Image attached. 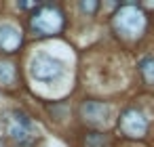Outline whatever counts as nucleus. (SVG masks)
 <instances>
[{"mask_svg":"<svg viewBox=\"0 0 154 147\" xmlns=\"http://www.w3.org/2000/svg\"><path fill=\"white\" fill-rule=\"evenodd\" d=\"M106 143H108V139L99 132H93L87 137V147H106Z\"/></svg>","mask_w":154,"mask_h":147,"instance_id":"nucleus-10","label":"nucleus"},{"mask_svg":"<svg viewBox=\"0 0 154 147\" xmlns=\"http://www.w3.org/2000/svg\"><path fill=\"white\" fill-rule=\"evenodd\" d=\"M114 30L127 38H137L146 30V13L137 4H125L114 13Z\"/></svg>","mask_w":154,"mask_h":147,"instance_id":"nucleus-1","label":"nucleus"},{"mask_svg":"<svg viewBox=\"0 0 154 147\" xmlns=\"http://www.w3.org/2000/svg\"><path fill=\"white\" fill-rule=\"evenodd\" d=\"M30 28L38 36L59 34L63 28V15L57 7H38L36 13L30 17Z\"/></svg>","mask_w":154,"mask_h":147,"instance_id":"nucleus-2","label":"nucleus"},{"mask_svg":"<svg viewBox=\"0 0 154 147\" xmlns=\"http://www.w3.org/2000/svg\"><path fill=\"white\" fill-rule=\"evenodd\" d=\"M80 9H82L85 13L93 15V13L99 9V2H97V0H82V2H80Z\"/></svg>","mask_w":154,"mask_h":147,"instance_id":"nucleus-11","label":"nucleus"},{"mask_svg":"<svg viewBox=\"0 0 154 147\" xmlns=\"http://www.w3.org/2000/svg\"><path fill=\"white\" fill-rule=\"evenodd\" d=\"M19 46H21V32L9 23L0 25V51L15 53Z\"/></svg>","mask_w":154,"mask_h":147,"instance_id":"nucleus-7","label":"nucleus"},{"mask_svg":"<svg viewBox=\"0 0 154 147\" xmlns=\"http://www.w3.org/2000/svg\"><path fill=\"white\" fill-rule=\"evenodd\" d=\"M118 130L129 139H143L148 132V120L139 109L129 107L118 118Z\"/></svg>","mask_w":154,"mask_h":147,"instance_id":"nucleus-3","label":"nucleus"},{"mask_svg":"<svg viewBox=\"0 0 154 147\" xmlns=\"http://www.w3.org/2000/svg\"><path fill=\"white\" fill-rule=\"evenodd\" d=\"M9 134L19 145H30L32 143V137H34L32 134V122L23 111L15 109L11 113V118H9Z\"/></svg>","mask_w":154,"mask_h":147,"instance_id":"nucleus-5","label":"nucleus"},{"mask_svg":"<svg viewBox=\"0 0 154 147\" xmlns=\"http://www.w3.org/2000/svg\"><path fill=\"white\" fill-rule=\"evenodd\" d=\"M80 116L87 124H93V126L106 124V120L110 116V105L101 103V101H85L80 105Z\"/></svg>","mask_w":154,"mask_h":147,"instance_id":"nucleus-6","label":"nucleus"},{"mask_svg":"<svg viewBox=\"0 0 154 147\" xmlns=\"http://www.w3.org/2000/svg\"><path fill=\"white\" fill-rule=\"evenodd\" d=\"M15 78H17L15 65L11 61H2V59H0V84L11 86V84H15Z\"/></svg>","mask_w":154,"mask_h":147,"instance_id":"nucleus-8","label":"nucleus"},{"mask_svg":"<svg viewBox=\"0 0 154 147\" xmlns=\"http://www.w3.org/2000/svg\"><path fill=\"white\" fill-rule=\"evenodd\" d=\"M139 72H141V78L146 84H154V57H143L139 61Z\"/></svg>","mask_w":154,"mask_h":147,"instance_id":"nucleus-9","label":"nucleus"},{"mask_svg":"<svg viewBox=\"0 0 154 147\" xmlns=\"http://www.w3.org/2000/svg\"><path fill=\"white\" fill-rule=\"evenodd\" d=\"M32 76L38 80V82H53L57 80L61 74H63V63L53 59V57H47V55H38L34 61H32V67H30Z\"/></svg>","mask_w":154,"mask_h":147,"instance_id":"nucleus-4","label":"nucleus"}]
</instances>
